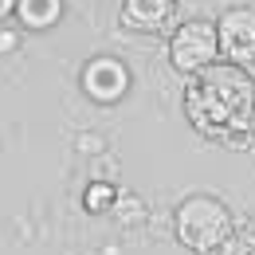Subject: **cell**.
Listing matches in <instances>:
<instances>
[{
	"label": "cell",
	"instance_id": "6da1fadb",
	"mask_svg": "<svg viewBox=\"0 0 255 255\" xmlns=\"http://www.w3.org/2000/svg\"><path fill=\"white\" fill-rule=\"evenodd\" d=\"M185 114L204 137L244 145L255 129V83L236 63H208L185 91Z\"/></svg>",
	"mask_w": 255,
	"mask_h": 255
},
{
	"label": "cell",
	"instance_id": "ba28073f",
	"mask_svg": "<svg viewBox=\"0 0 255 255\" xmlns=\"http://www.w3.org/2000/svg\"><path fill=\"white\" fill-rule=\"evenodd\" d=\"M220 255H255V228H244V232L232 228V236L224 240Z\"/></svg>",
	"mask_w": 255,
	"mask_h": 255
},
{
	"label": "cell",
	"instance_id": "7a4b0ae2",
	"mask_svg": "<svg viewBox=\"0 0 255 255\" xmlns=\"http://www.w3.org/2000/svg\"><path fill=\"white\" fill-rule=\"evenodd\" d=\"M232 212L224 208L220 200L212 196H189L181 208H177V236L189 252H220L224 240L232 236Z\"/></svg>",
	"mask_w": 255,
	"mask_h": 255
},
{
	"label": "cell",
	"instance_id": "9c48e42d",
	"mask_svg": "<svg viewBox=\"0 0 255 255\" xmlns=\"http://www.w3.org/2000/svg\"><path fill=\"white\" fill-rule=\"evenodd\" d=\"M114 200H118V196H114V189H110V185H102V181H95V185L87 189V200H83V204H87L91 212H106Z\"/></svg>",
	"mask_w": 255,
	"mask_h": 255
},
{
	"label": "cell",
	"instance_id": "8992f818",
	"mask_svg": "<svg viewBox=\"0 0 255 255\" xmlns=\"http://www.w3.org/2000/svg\"><path fill=\"white\" fill-rule=\"evenodd\" d=\"M173 0H126L122 8V24L126 28H137V32H157L161 24L173 16Z\"/></svg>",
	"mask_w": 255,
	"mask_h": 255
},
{
	"label": "cell",
	"instance_id": "3957f363",
	"mask_svg": "<svg viewBox=\"0 0 255 255\" xmlns=\"http://www.w3.org/2000/svg\"><path fill=\"white\" fill-rule=\"evenodd\" d=\"M216 28L212 24H204V20H192L185 28H177L173 35V47H169V55H173V63L181 67V71H200V67L212 63V55H216Z\"/></svg>",
	"mask_w": 255,
	"mask_h": 255
},
{
	"label": "cell",
	"instance_id": "5b68a950",
	"mask_svg": "<svg viewBox=\"0 0 255 255\" xmlns=\"http://www.w3.org/2000/svg\"><path fill=\"white\" fill-rule=\"evenodd\" d=\"M83 83H87V91H91L98 102H114V98L126 91V71L114 63V59H95V63L87 67Z\"/></svg>",
	"mask_w": 255,
	"mask_h": 255
},
{
	"label": "cell",
	"instance_id": "277c9868",
	"mask_svg": "<svg viewBox=\"0 0 255 255\" xmlns=\"http://www.w3.org/2000/svg\"><path fill=\"white\" fill-rule=\"evenodd\" d=\"M216 43L228 63H255V12H248V8L224 12V20L216 24Z\"/></svg>",
	"mask_w": 255,
	"mask_h": 255
},
{
	"label": "cell",
	"instance_id": "30bf717a",
	"mask_svg": "<svg viewBox=\"0 0 255 255\" xmlns=\"http://www.w3.org/2000/svg\"><path fill=\"white\" fill-rule=\"evenodd\" d=\"M16 4H20V0H0V20H4L8 12H16Z\"/></svg>",
	"mask_w": 255,
	"mask_h": 255
},
{
	"label": "cell",
	"instance_id": "52a82bcc",
	"mask_svg": "<svg viewBox=\"0 0 255 255\" xmlns=\"http://www.w3.org/2000/svg\"><path fill=\"white\" fill-rule=\"evenodd\" d=\"M16 12L24 16L28 28H47V24L59 20V0H20Z\"/></svg>",
	"mask_w": 255,
	"mask_h": 255
}]
</instances>
